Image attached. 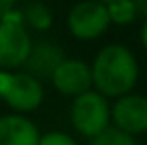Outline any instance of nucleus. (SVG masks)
Segmentation results:
<instances>
[{"label":"nucleus","mask_w":147,"mask_h":145,"mask_svg":"<svg viewBox=\"0 0 147 145\" xmlns=\"http://www.w3.org/2000/svg\"><path fill=\"white\" fill-rule=\"evenodd\" d=\"M38 145H78V141L66 131H48V133L40 135Z\"/></svg>","instance_id":"obj_13"},{"label":"nucleus","mask_w":147,"mask_h":145,"mask_svg":"<svg viewBox=\"0 0 147 145\" xmlns=\"http://www.w3.org/2000/svg\"><path fill=\"white\" fill-rule=\"evenodd\" d=\"M98 2H101V4H109V2H113V0H98Z\"/></svg>","instance_id":"obj_17"},{"label":"nucleus","mask_w":147,"mask_h":145,"mask_svg":"<svg viewBox=\"0 0 147 145\" xmlns=\"http://www.w3.org/2000/svg\"><path fill=\"white\" fill-rule=\"evenodd\" d=\"M20 12L24 16L26 26L34 28V30H40V32L48 30L50 26H52V20H54L52 18V10L44 2H32V4H28L24 10H20Z\"/></svg>","instance_id":"obj_10"},{"label":"nucleus","mask_w":147,"mask_h":145,"mask_svg":"<svg viewBox=\"0 0 147 145\" xmlns=\"http://www.w3.org/2000/svg\"><path fill=\"white\" fill-rule=\"evenodd\" d=\"M32 44V36L20 10L14 8L0 18V70L14 72L24 68Z\"/></svg>","instance_id":"obj_2"},{"label":"nucleus","mask_w":147,"mask_h":145,"mask_svg":"<svg viewBox=\"0 0 147 145\" xmlns=\"http://www.w3.org/2000/svg\"><path fill=\"white\" fill-rule=\"evenodd\" d=\"M105 8H107L109 22H113L117 26L131 24L137 18V10H135L133 0H113V2L105 4Z\"/></svg>","instance_id":"obj_11"},{"label":"nucleus","mask_w":147,"mask_h":145,"mask_svg":"<svg viewBox=\"0 0 147 145\" xmlns=\"http://www.w3.org/2000/svg\"><path fill=\"white\" fill-rule=\"evenodd\" d=\"M133 4H135V10H137V14H141V16H147V0H133Z\"/></svg>","instance_id":"obj_15"},{"label":"nucleus","mask_w":147,"mask_h":145,"mask_svg":"<svg viewBox=\"0 0 147 145\" xmlns=\"http://www.w3.org/2000/svg\"><path fill=\"white\" fill-rule=\"evenodd\" d=\"M92 88L105 97H121L129 94L137 82L139 68L133 52L121 44H107L94 58Z\"/></svg>","instance_id":"obj_1"},{"label":"nucleus","mask_w":147,"mask_h":145,"mask_svg":"<svg viewBox=\"0 0 147 145\" xmlns=\"http://www.w3.org/2000/svg\"><path fill=\"white\" fill-rule=\"evenodd\" d=\"M111 119L117 129L129 135L147 131V97L137 94H125L115 97L111 107Z\"/></svg>","instance_id":"obj_7"},{"label":"nucleus","mask_w":147,"mask_h":145,"mask_svg":"<svg viewBox=\"0 0 147 145\" xmlns=\"http://www.w3.org/2000/svg\"><path fill=\"white\" fill-rule=\"evenodd\" d=\"M40 129L22 113L0 115V145H38Z\"/></svg>","instance_id":"obj_9"},{"label":"nucleus","mask_w":147,"mask_h":145,"mask_svg":"<svg viewBox=\"0 0 147 145\" xmlns=\"http://www.w3.org/2000/svg\"><path fill=\"white\" fill-rule=\"evenodd\" d=\"M109 16L105 4L98 0H82L68 12V30L74 38L90 42L105 34L109 28Z\"/></svg>","instance_id":"obj_5"},{"label":"nucleus","mask_w":147,"mask_h":145,"mask_svg":"<svg viewBox=\"0 0 147 145\" xmlns=\"http://www.w3.org/2000/svg\"><path fill=\"white\" fill-rule=\"evenodd\" d=\"M0 97L10 109L18 113H30L42 105L44 86L28 72L0 70Z\"/></svg>","instance_id":"obj_4"},{"label":"nucleus","mask_w":147,"mask_h":145,"mask_svg":"<svg viewBox=\"0 0 147 145\" xmlns=\"http://www.w3.org/2000/svg\"><path fill=\"white\" fill-rule=\"evenodd\" d=\"M50 82L56 88V92H60L62 96L76 97L92 90V68L84 60L66 58L52 74Z\"/></svg>","instance_id":"obj_6"},{"label":"nucleus","mask_w":147,"mask_h":145,"mask_svg":"<svg viewBox=\"0 0 147 145\" xmlns=\"http://www.w3.org/2000/svg\"><path fill=\"white\" fill-rule=\"evenodd\" d=\"M66 60V54L60 44L50 42V40H42L32 44L30 54L26 58L24 72L34 76L36 80H50L52 74L56 72V68Z\"/></svg>","instance_id":"obj_8"},{"label":"nucleus","mask_w":147,"mask_h":145,"mask_svg":"<svg viewBox=\"0 0 147 145\" xmlns=\"http://www.w3.org/2000/svg\"><path fill=\"white\" fill-rule=\"evenodd\" d=\"M16 2L18 0H0V18L6 16L10 10H14L16 8Z\"/></svg>","instance_id":"obj_14"},{"label":"nucleus","mask_w":147,"mask_h":145,"mask_svg":"<svg viewBox=\"0 0 147 145\" xmlns=\"http://www.w3.org/2000/svg\"><path fill=\"white\" fill-rule=\"evenodd\" d=\"M141 42H143V48L147 50V20L143 24V28H141Z\"/></svg>","instance_id":"obj_16"},{"label":"nucleus","mask_w":147,"mask_h":145,"mask_svg":"<svg viewBox=\"0 0 147 145\" xmlns=\"http://www.w3.org/2000/svg\"><path fill=\"white\" fill-rule=\"evenodd\" d=\"M70 121L76 133L82 137H94L105 127H109L111 121V107L107 103V97L101 96L96 90H88L84 94L74 97L70 107Z\"/></svg>","instance_id":"obj_3"},{"label":"nucleus","mask_w":147,"mask_h":145,"mask_svg":"<svg viewBox=\"0 0 147 145\" xmlns=\"http://www.w3.org/2000/svg\"><path fill=\"white\" fill-rule=\"evenodd\" d=\"M88 145H137V141L133 139V135L125 133L117 127H105L98 135L90 137Z\"/></svg>","instance_id":"obj_12"}]
</instances>
